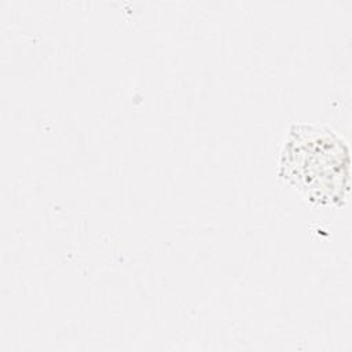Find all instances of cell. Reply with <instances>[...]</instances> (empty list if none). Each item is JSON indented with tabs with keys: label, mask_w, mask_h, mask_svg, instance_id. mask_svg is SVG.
Returning <instances> with one entry per match:
<instances>
[{
	"label": "cell",
	"mask_w": 352,
	"mask_h": 352,
	"mask_svg": "<svg viewBox=\"0 0 352 352\" xmlns=\"http://www.w3.org/2000/svg\"><path fill=\"white\" fill-rule=\"evenodd\" d=\"M282 177L320 205H342L349 190V151L333 131L296 125L283 147Z\"/></svg>",
	"instance_id": "6da1fadb"
}]
</instances>
